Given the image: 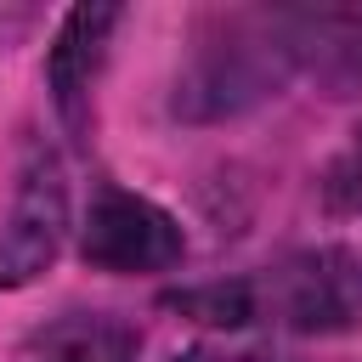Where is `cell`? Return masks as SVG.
Instances as JSON below:
<instances>
[{"label":"cell","mask_w":362,"mask_h":362,"mask_svg":"<svg viewBox=\"0 0 362 362\" xmlns=\"http://www.w3.org/2000/svg\"><path fill=\"white\" fill-rule=\"evenodd\" d=\"M158 305L226 334H362V249H288L266 266L170 288Z\"/></svg>","instance_id":"cell-1"},{"label":"cell","mask_w":362,"mask_h":362,"mask_svg":"<svg viewBox=\"0 0 362 362\" xmlns=\"http://www.w3.org/2000/svg\"><path fill=\"white\" fill-rule=\"evenodd\" d=\"M294 51L283 45L277 28V6L260 11H215L198 34V45L187 51L181 74H175V96L170 113L187 124H215L232 113H249L255 102L277 96L294 79Z\"/></svg>","instance_id":"cell-2"},{"label":"cell","mask_w":362,"mask_h":362,"mask_svg":"<svg viewBox=\"0 0 362 362\" xmlns=\"http://www.w3.org/2000/svg\"><path fill=\"white\" fill-rule=\"evenodd\" d=\"M181 255H187V232L164 204L119 181H102L90 192L85 221H79V260L90 272H113V277L170 272L181 266Z\"/></svg>","instance_id":"cell-3"},{"label":"cell","mask_w":362,"mask_h":362,"mask_svg":"<svg viewBox=\"0 0 362 362\" xmlns=\"http://www.w3.org/2000/svg\"><path fill=\"white\" fill-rule=\"evenodd\" d=\"M68 238V175L51 147H28L0 215V288L34 283Z\"/></svg>","instance_id":"cell-4"},{"label":"cell","mask_w":362,"mask_h":362,"mask_svg":"<svg viewBox=\"0 0 362 362\" xmlns=\"http://www.w3.org/2000/svg\"><path fill=\"white\" fill-rule=\"evenodd\" d=\"M119 6H74L57 34H51V51H45V90H51V107L57 119L79 136L85 119H90V85L107 62V45H113V28H119Z\"/></svg>","instance_id":"cell-5"},{"label":"cell","mask_w":362,"mask_h":362,"mask_svg":"<svg viewBox=\"0 0 362 362\" xmlns=\"http://www.w3.org/2000/svg\"><path fill=\"white\" fill-rule=\"evenodd\" d=\"M277 28L300 74L362 90V6H277Z\"/></svg>","instance_id":"cell-6"},{"label":"cell","mask_w":362,"mask_h":362,"mask_svg":"<svg viewBox=\"0 0 362 362\" xmlns=\"http://www.w3.org/2000/svg\"><path fill=\"white\" fill-rule=\"evenodd\" d=\"M141 334L113 317V311H62L51 322H40L11 362H136Z\"/></svg>","instance_id":"cell-7"},{"label":"cell","mask_w":362,"mask_h":362,"mask_svg":"<svg viewBox=\"0 0 362 362\" xmlns=\"http://www.w3.org/2000/svg\"><path fill=\"white\" fill-rule=\"evenodd\" d=\"M328 198H334L339 209L362 215V130H356V141L334 158V170H328Z\"/></svg>","instance_id":"cell-8"},{"label":"cell","mask_w":362,"mask_h":362,"mask_svg":"<svg viewBox=\"0 0 362 362\" xmlns=\"http://www.w3.org/2000/svg\"><path fill=\"white\" fill-rule=\"evenodd\" d=\"M170 362H288V356H266V351H226V345H192Z\"/></svg>","instance_id":"cell-9"}]
</instances>
